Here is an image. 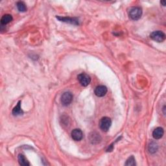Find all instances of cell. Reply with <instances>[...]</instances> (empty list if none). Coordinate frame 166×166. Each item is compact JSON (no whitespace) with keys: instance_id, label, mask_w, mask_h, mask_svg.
Listing matches in <instances>:
<instances>
[{"instance_id":"obj_14","label":"cell","mask_w":166,"mask_h":166,"mask_svg":"<svg viewBox=\"0 0 166 166\" xmlns=\"http://www.w3.org/2000/svg\"><path fill=\"white\" fill-rule=\"evenodd\" d=\"M16 6H17L18 11L20 12H24L27 11V7H26V5L25 4L24 2H18L16 4Z\"/></svg>"},{"instance_id":"obj_2","label":"cell","mask_w":166,"mask_h":166,"mask_svg":"<svg viewBox=\"0 0 166 166\" xmlns=\"http://www.w3.org/2000/svg\"><path fill=\"white\" fill-rule=\"evenodd\" d=\"M112 125V121L110 118L108 117H104L101 118V120L99 122V127H100V129L104 131V132H107Z\"/></svg>"},{"instance_id":"obj_12","label":"cell","mask_w":166,"mask_h":166,"mask_svg":"<svg viewBox=\"0 0 166 166\" xmlns=\"http://www.w3.org/2000/svg\"><path fill=\"white\" fill-rule=\"evenodd\" d=\"M12 16L11 15H5L1 19L2 25H7L12 20Z\"/></svg>"},{"instance_id":"obj_6","label":"cell","mask_w":166,"mask_h":166,"mask_svg":"<svg viewBox=\"0 0 166 166\" xmlns=\"http://www.w3.org/2000/svg\"><path fill=\"white\" fill-rule=\"evenodd\" d=\"M72 137L75 141H80L83 137V133L82 130L79 129H75L72 131Z\"/></svg>"},{"instance_id":"obj_5","label":"cell","mask_w":166,"mask_h":166,"mask_svg":"<svg viewBox=\"0 0 166 166\" xmlns=\"http://www.w3.org/2000/svg\"><path fill=\"white\" fill-rule=\"evenodd\" d=\"M73 101V95L71 92H64L61 96V103L64 106H68Z\"/></svg>"},{"instance_id":"obj_1","label":"cell","mask_w":166,"mask_h":166,"mask_svg":"<svg viewBox=\"0 0 166 166\" xmlns=\"http://www.w3.org/2000/svg\"><path fill=\"white\" fill-rule=\"evenodd\" d=\"M142 15V9L139 7H132L129 11V16L133 20H137Z\"/></svg>"},{"instance_id":"obj_15","label":"cell","mask_w":166,"mask_h":166,"mask_svg":"<svg viewBox=\"0 0 166 166\" xmlns=\"http://www.w3.org/2000/svg\"><path fill=\"white\" fill-rule=\"evenodd\" d=\"M101 140V137L99 134L96 133H93V134H91L90 136V141H92V144H96L99 143Z\"/></svg>"},{"instance_id":"obj_7","label":"cell","mask_w":166,"mask_h":166,"mask_svg":"<svg viewBox=\"0 0 166 166\" xmlns=\"http://www.w3.org/2000/svg\"><path fill=\"white\" fill-rule=\"evenodd\" d=\"M94 92L97 97H103L107 93V88L103 85H100V86H98L96 88Z\"/></svg>"},{"instance_id":"obj_3","label":"cell","mask_w":166,"mask_h":166,"mask_svg":"<svg viewBox=\"0 0 166 166\" xmlns=\"http://www.w3.org/2000/svg\"><path fill=\"white\" fill-rule=\"evenodd\" d=\"M150 37L152 40L157 42H162L165 39V35L162 31H154L150 35Z\"/></svg>"},{"instance_id":"obj_11","label":"cell","mask_w":166,"mask_h":166,"mask_svg":"<svg viewBox=\"0 0 166 166\" xmlns=\"http://www.w3.org/2000/svg\"><path fill=\"white\" fill-rule=\"evenodd\" d=\"M18 162L21 165L23 166H29L30 165L29 162H28L27 160L25 158L24 156L22 154H20L18 156Z\"/></svg>"},{"instance_id":"obj_16","label":"cell","mask_w":166,"mask_h":166,"mask_svg":"<svg viewBox=\"0 0 166 166\" xmlns=\"http://www.w3.org/2000/svg\"><path fill=\"white\" fill-rule=\"evenodd\" d=\"M135 158L134 156H131L130 157L127 159L125 163V165H136V162H135Z\"/></svg>"},{"instance_id":"obj_17","label":"cell","mask_w":166,"mask_h":166,"mask_svg":"<svg viewBox=\"0 0 166 166\" xmlns=\"http://www.w3.org/2000/svg\"><path fill=\"white\" fill-rule=\"evenodd\" d=\"M160 3H161V4H162V5H163V6H165V4H166V3H165V1H162V2H160Z\"/></svg>"},{"instance_id":"obj_4","label":"cell","mask_w":166,"mask_h":166,"mask_svg":"<svg viewBox=\"0 0 166 166\" xmlns=\"http://www.w3.org/2000/svg\"><path fill=\"white\" fill-rule=\"evenodd\" d=\"M77 79L79 80V82L80 84L82 85L83 86H87L90 84L91 82V78L86 73H80L78 75Z\"/></svg>"},{"instance_id":"obj_10","label":"cell","mask_w":166,"mask_h":166,"mask_svg":"<svg viewBox=\"0 0 166 166\" xmlns=\"http://www.w3.org/2000/svg\"><path fill=\"white\" fill-rule=\"evenodd\" d=\"M12 113L15 116H18L23 114V112L22 110V109L21 108V101H19L17 104V105L12 109Z\"/></svg>"},{"instance_id":"obj_8","label":"cell","mask_w":166,"mask_h":166,"mask_svg":"<svg viewBox=\"0 0 166 166\" xmlns=\"http://www.w3.org/2000/svg\"><path fill=\"white\" fill-rule=\"evenodd\" d=\"M56 18L59 19L60 22L66 23H69L73 25H79V20L75 18H69V17H60L56 16Z\"/></svg>"},{"instance_id":"obj_9","label":"cell","mask_w":166,"mask_h":166,"mask_svg":"<svg viewBox=\"0 0 166 166\" xmlns=\"http://www.w3.org/2000/svg\"><path fill=\"white\" fill-rule=\"evenodd\" d=\"M164 134V130L162 127H157L153 132V137L155 140L161 139Z\"/></svg>"},{"instance_id":"obj_13","label":"cell","mask_w":166,"mask_h":166,"mask_svg":"<svg viewBox=\"0 0 166 166\" xmlns=\"http://www.w3.org/2000/svg\"><path fill=\"white\" fill-rule=\"evenodd\" d=\"M148 149H149V151L150 153H152V154L155 153L156 152H157V151L158 149V144L155 143V142H154V141L151 142L149 145Z\"/></svg>"}]
</instances>
